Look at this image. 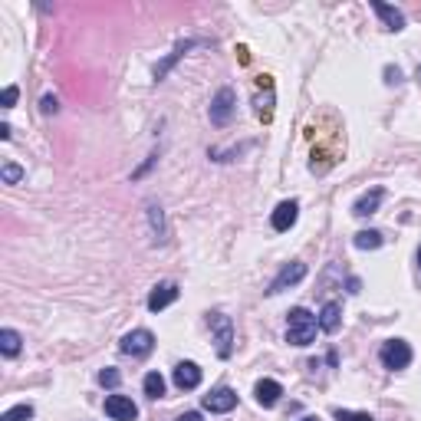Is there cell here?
Here are the masks:
<instances>
[{"instance_id":"obj_28","label":"cell","mask_w":421,"mask_h":421,"mask_svg":"<svg viewBox=\"0 0 421 421\" xmlns=\"http://www.w3.org/2000/svg\"><path fill=\"white\" fill-rule=\"evenodd\" d=\"M415 79H418V83H421V66H418V69H415Z\"/></svg>"},{"instance_id":"obj_2","label":"cell","mask_w":421,"mask_h":421,"mask_svg":"<svg viewBox=\"0 0 421 421\" xmlns=\"http://www.w3.org/2000/svg\"><path fill=\"white\" fill-rule=\"evenodd\" d=\"M382 366L392 368V372H401V368L411 366V346L405 339H389L382 346Z\"/></svg>"},{"instance_id":"obj_22","label":"cell","mask_w":421,"mask_h":421,"mask_svg":"<svg viewBox=\"0 0 421 421\" xmlns=\"http://www.w3.org/2000/svg\"><path fill=\"white\" fill-rule=\"evenodd\" d=\"M119 382H122V375L116 368H102V372H99V385H106V389H116Z\"/></svg>"},{"instance_id":"obj_10","label":"cell","mask_w":421,"mask_h":421,"mask_svg":"<svg viewBox=\"0 0 421 421\" xmlns=\"http://www.w3.org/2000/svg\"><path fill=\"white\" fill-rule=\"evenodd\" d=\"M174 385L181 392H191L201 385V368H198V362H178L174 366Z\"/></svg>"},{"instance_id":"obj_7","label":"cell","mask_w":421,"mask_h":421,"mask_svg":"<svg viewBox=\"0 0 421 421\" xmlns=\"http://www.w3.org/2000/svg\"><path fill=\"white\" fill-rule=\"evenodd\" d=\"M151 349H155V336L149 333V329H135V333H129L125 339H122V352L125 356H149Z\"/></svg>"},{"instance_id":"obj_14","label":"cell","mask_w":421,"mask_h":421,"mask_svg":"<svg viewBox=\"0 0 421 421\" xmlns=\"http://www.w3.org/2000/svg\"><path fill=\"white\" fill-rule=\"evenodd\" d=\"M382 198H385V191H382V188H372L368 195H362V198L356 201V205H352V214H356V217H368V214H375L378 205H382Z\"/></svg>"},{"instance_id":"obj_3","label":"cell","mask_w":421,"mask_h":421,"mask_svg":"<svg viewBox=\"0 0 421 421\" xmlns=\"http://www.w3.org/2000/svg\"><path fill=\"white\" fill-rule=\"evenodd\" d=\"M211 329H214V349H217V356L221 359H227L230 356V343H234V326H230V319L227 316H221V313H214L211 316Z\"/></svg>"},{"instance_id":"obj_11","label":"cell","mask_w":421,"mask_h":421,"mask_svg":"<svg viewBox=\"0 0 421 421\" xmlns=\"http://www.w3.org/2000/svg\"><path fill=\"white\" fill-rule=\"evenodd\" d=\"M296 217H300V205L296 201H283V205H277V211H273V217H270V224H273V230H290L293 224H296Z\"/></svg>"},{"instance_id":"obj_4","label":"cell","mask_w":421,"mask_h":421,"mask_svg":"<svg viewBox=\"0 0 421 421\" xmlns=\"http://www.w3.org/2000/svg\"><path fill=\"white\" fill-rule=\"evenodd\" d=\"M234 102H237L234 89H221L214 96V102H211V122L214 125H227V122L234 119Z\"/></svg>"},{"instance_id":"obj_18","label":"cell","mask_w":421,"mask_h":421,"mask_svg":"<svg viewBox=\"0 0 421 421\" xmlns=\"http://www.w3.org/2000/svg\"><path fill=\"white\" fill-rule=\"evenodd\" d=\"M352 244H356L359 250H378L382 247V234H378V230H359L356 237H352Z\"/></svg>"},{"instance_id":"obj_15","label":"cell","mask_w":421,"mask_h":421,"mask_svg":"<svg viewBox=\"0 0 421 421\" xmlns=\"http://www.w3.org/2000/svg\"><path fill=\"white\" fill-rule=\"evenodd\" d=\"M339 316H343V306L336 300H329L323 306V313H319V329H323V333H336V329H339Z\"/></svg>"},{"instance_id":"obj_19","label":"cell","mask_w":421,"mask_h":421,"mask_svg":"<svg viewBox=\"0 0 421 421\" xmlns=\"http://www.w3.org/2000/svg\"><path fill=\"white\" fill-rule=\"evenodd\" d=\"M145 395H149V399H162L165 395V378L158 375V372H149V375H145Z\"/></svg>"},{"instance_id":"obj_20","label":"cell","mask_w":421,"mask_h":421,"mask_svg":"<svg viewBox=\"0 0 421 421\" xmlns=\"http://www.w3.org/2000/svg\"><path fill=\"white\" fill-rule=\"evenodd\" d=\"M0 178H4V184H17L23 178V168L20 165H13V162H7L4 168H0Z\"/></svg>"},{"instance_id":"obj_26","label":"cell","mask_w":421,"mask_h":421,"mask_svg":"<svg viewBox=\"0 0 421 421\" xmlns=\"http://www.w3.org/2000/svg\"><path fill=\"white\" fill-rule=\"evenodd\" d=\"M40 106H43L46 116H53L56 109H60V106H56V96H43V102H40Z\"/></svg>"},{"instance_id":"obj_23","label":"cell","mask_w":421,"mask_h":421,"mask_svg":"<svg viewBox=\"0 0 421 421\" xmlns=\"http://www.w3.org/2000/svg\"><path fill=\"white\" fill-rule=\"evenodd\" d=\"M336 418L339 421H375L372 415H366V411H336Z\"/></svg>"},{"instance_id":"obj_21","label":"cell","mask_w":421,"mask_h":421,"mask_svg":"<svg viewBox=\"0 0 421 421\" xmlns=\"http://www.w3.org/2000/svg\"><path fill=\"white\" fill-rule=\"evenodd\" d=\"M30 418H33V405H17V408H11L0 421H30Z\"/></svg>"},{"instance_id":"obj_25","label":"cell","mask_w":421,"mask_h":421,"mask_svg":"<svg viewBox=\"0 0 421 421\" xmlns=\"http://www.w3.org/2000/svg\"><path fill=\"white\" fill-rule=\"evenodd\" d=\"M385 83H389V86L401 83V69H399V66H385Z\"/></svg>"},{"instance_id":"obj_16","label":"cell","mask_w":421,"mask_h":421,"mask_svg":"<svg viewBox=\"0 0 421 421\" xmlns=\"http://www.w3.org/2000/svg\"><path fill=\"white\" fill-rule=\"evenodd\" d=\"M20 333H17V329H0V352H4V356L7 359H13L17 356V352H20Z\"/></svg>"},{"instance_id":"obj_5","label":"cell","mask_w":421,"mask_h":421,"mask_svg":"<svg viewBox=\"0 0 421 421\" xmlns=\"http://www.w3.org/2000/svg\"><path fill=\"white\" fill-rule=\"evenodd\" d=\"M306 277V263H300V260H293V263H287L280 273H277V280L270 283V296H277V293H283L287 287H296V283Z\"/></svg>"},{"instance_id":"obj_24","label":"cell","mask_w":421,"mask_h":421,"mask_svg":"<svg viewBox=\"0 0 421 421\" xmlns=\"http://www.w3.org/2000/svg\"><path fill=\"white\" fill-rule=\"evenodd\" d=\"M17 96H20V89H17V86H7V89H4V109H13V106H17Z\"/></svg>"},{"instance_id":"obj_27","label":"cell","mask_w":421,"mask_h":421,"mask_svg":"<svg viewBox=\"0 0 421 421\" xmlns=\"http://www.w3.org/2000/svg\"><path fill=\"white\" fill-rule=\"evenodd\" d=\"M178 421H201V415H198V411H184Z\"/></svg>"},{"instance_id":"obj_13","label":"cell","mask_w":421,"mask_h":421,"mask_svg":"<svg viewBox=\"0 0 421 421\" xmlns=\"http://www.w3.org/2000/svg\"><path fill=\"white\" fill-rule=\"evenodd\" d=\"M372 11L385 20V30H392V33L405 30V17H401V11H395V7H389V4H382V0H372Z\"/></svg>"},{"instance_id":"obj_6","label":"cell","mask_w":421,"mask_h":421,"mask_svg":"<svg viewBox=\"0 0 421 421\" xmlns=\"http://www.w3.org/2000/svg\"><path fill=\"white\" fill-rule=\"evenodd\" d=\"M237 405V392L227 389V385H217V389H211L205 395V408L214 411V415H224V411H230Z\"/></svg>"},{"instance_id":"obj_17","label":"cell","mask_w":421,"mask_h":421,"mask_svg":"<svg viewBox=\"0 0 421 421\" xmlns=\"http://www.w3.org/2000/svg\"><path fill=\"white\" fill-rule=\"evenodd\" d=\"M191 46H195V40H184V43H178V46H174V53L168 56L165 63H158V66H155V79H165V73H168V69H172V66L178 63V60H181V56L188 53Z\"/></svg>"},{"instance_id":"obj_8","label":"cell","mask_w":421,"mask_h":421,"mask_svg":"<svg viewBox=\"0 0 421 421\" xmlns=\"http://www.w3.org/2000/svg\"><path fill=\"white\" fill-rule=\"evenodd\" d=\"M106 415L112 421H135L139 418V408H135V401L125 399V395H109L106 399Z\"/></svg>"},{"instance_id":"obj_30","label":"cell","mask_w":421,"mask_h":421,"mask_svg":"<svg viewBox=\"0 0 421 421\" xmlns=\"http://www.w3.org/2000/svg\"><path fill=\"white\" fill-rule=\"evenodd\" d=\"M303 421H316V418H303Z\"/></svg>"},{"instance_id":"obj_9","label":"cell","mask_w":421,"mask_h":421,"mask_svg":"<svg viewBox=\"0 0 421 421\" xmlns=\"http://www.w3.org/2000/svg\"><path fill=\"white\" fill-rule=\"evenodd\" d=\"M280 395H283V385L277 378H260L257 385H254V399H257V405H263V408H273V405L280 401Z\"/></svg>"},{"instance_id":"obj_12","label":"cell","mask_w":421,"mask_h":421,"mask_svg":"<svg viewBox=\"0 0 421 421\" xmlns=\"http://www.w3.org/2000/svg\"><path fill=\"white\" fill-rule=\"evenodd\" d=\"M174 300H178V287H174V283H158V287L149 293V310L151 313H162L165 306H172Z\"/></svg>"},{"instance_id":"obj_29","label":"cell","mask_w":421,"mask_h":421,"mask_svg":"<svg viewBox=\"0 0 421 421\" xmlns=\"http://www.w3.org/2000/svg\"><path fill=\"white\" fill-rule=\"evenodd\" d=\"M418 263H421V247H418Z\"/></svg>"},{"instance_id":"obj_1","label":"cell","mask_w":421,"mask_h":421,"mask_svg":"<svg viewBox=\"0 0 421 421\" xmlns=\"http://www.w3.org/2000/svg\"><path fill=\"white\" fill-rule=\"evenodd\" d=\"M316 329H319V319L306 306L290 310V316H287V343L290 346H310L316 339Z\"/></svg>"}]
</instances>
